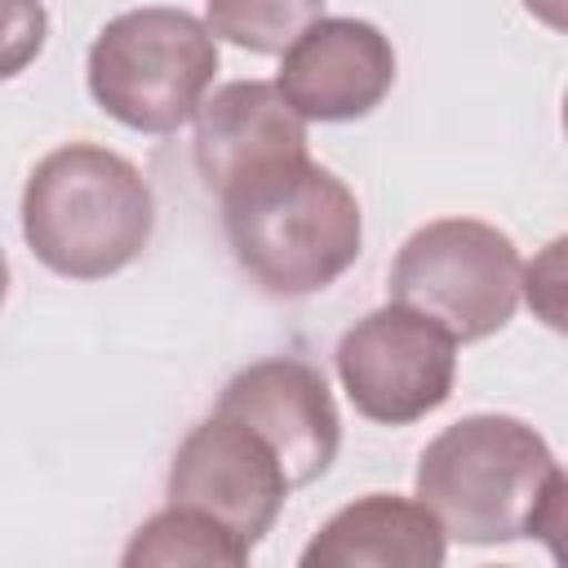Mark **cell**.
I'll use <instances>...</instances> for the list:
<instances>
[{"mask_svg": "<svg viewBox=\"0 0 568 568\" xmlns=\"http://www.w3.org/2000/svg\"><path fill=\"white\" fill-rule=\"evenodd\" d=\"M320 18L324 0H204L209 31L248 53H284Z\"/></svg>", "mask_w": 568, "mask_h": 568, "instance_id": "4fadbf2b", "label": "cell"}, {"mask_svg": "<svg viewBox=\"0 0 568 568\" xmlns=\"http://www.w3.org/2000/svg\"><path fill=\"white\" fill-rule=\"evenodd\" d=\"M564 133H568V93H564Z\"/></svg>", "mask_w": 568, "mask_h": 568, "instance_id": "e0dca14e", "label": "cell"}, {"mask_svg": "<svg viewBox=\"0 0 568 568\" xmlns=\"http://www.w3.org/2000/svg\"><path fill=\"white\" fill-rule=\"evenodd\" d=\"M524 537H537L555 564L568 568V475L555 466L550 479L541 484L532 510H528V524H524Z\"/></svg>", "mask_w": 568, "mask_h": 568, "instance_id": "9a60e30c", "label": "cell"}, {"mask_svg": "<svg viewBox=\"0 0 568 568\" xmlns=\"http://www.w3.org/2000/svg\"><path fill=\"white\" fill-rule=\"evenodd\" d=\"M213 75L217 36L186 9H129L89 44L93 102L138 133H173L195 120Z\"/></svg>", "mask_w": 568, "mask_h": 568, "instance_id": "277c9868", "label": "cell"}, {"mask_svg": "<svg viewBox=\"0 0 568 568\" xmlns=\"http://www.w3.org/2000/svg\"><path fill=\"white\" fill-rule=\"evenodd\" d=\"M217 200L240 271L271 297L324 293L359 257V200L311 155L248 173Z\"/></svg>", "mask_w": 568, "mask_h": 568, "instance_id": "6da1fadb", "label": "cell"}, {"mask_svg": "<svg viewBox=\"0 0 568 568\" xmlns=\"http://www.w3.org/2000/svg\"><path fill=\"white\" fill-rule=\"evenodd\" d=\"M306 155V115L271 80H231L195 115V173L213 195L280 160Z\"/></svg>", "mask_w": 568, "mask_h": 568, "instance_id": "30bf717a", "label": "cell"}, {"mask_svg": "<svg viewBox=\"0 0 568 568\" xmlns=\"http://www.w3.org/2000/svg\"><path fill=\"white\" fill-rule=\"evenodd\" d=\"M253 550L213 515L169 501L124 546V568H240Z\"/></svg>", "mask_w": 568, "mask_h": 568, "instance_id": "7c38bea8", "label": "cell"}, {"mask_svg": "<svg viewBox=\"0 0 568 568\" xmlns=\"http://www.w3.org/2000/svg\"><path fill=\"white\" fill-rule=\"evenodd\" d=\"M155 195L133 160L93 142L49 151L22 186V235L36 262L67 280H106L142 257Z\"/></svg>", "mask_w": 568, "mask_h": 568, "instance_id": "7a4b0ae2", "label": "cell"}, {"mask_svg": "<svg viewBox=\"0 0 568 568\" xmlns=\"http://www.w3.org/2000/svg\"><path fill=\"white\" fill-rule=\"evenodd\" d=\"M390 297L430 315L457 342H479L515 320L524 262L506 231L475 217H435L399 244Z\"/></svg>", "mask_w": 568, "mask_h": 568, "instance_id": "5b68a950", "label": "cell"}, {"mask_svg": "<svg viewBox=\"0 0 568 568\" xmlns=\"http://www.w3.org/2000/svg\"><path fill=\"white\" fill-rule=\"evenodd\" d=\"M524 9H528L541 27H550V31H564V36H568V0H524Z\"/></svg>", "mask_w": 568, "mask_h": 568, "instance_id": "2e32d148", "label": "cell"}, {"mask_svg": "<svg viewBox=\"0 0 568 568\" xmlns=\"http://www.w3.org/2000/svg\"><path fill=\"white\" fill-rule=\"evenodd\" d=\"M524 302L546 328L568 337V235H555L524 266Z\"/></svg>", "mask_w": 568, "mask_h": 568, "instance_id": "5bb4252c", "label": "cell"}, {"mask_svg": "<svg viewBox=\"0 0 568 568\" xmlns=\"http://www.w3.org/2000/svg\"><path fill=\"white\" fill-rule=\"evenodd\" d=\"M550 470L555 453L528 422L470 413L422 448L413 488L453 541L501 546L524 537L528 510Z\"/></svg>", "mask_w": 568, "mask_h": 568, "instance_id": "3957f363", "label": "cell"}, {"mask_svg": "<svg viewBox=\"0 0 568 568\" xmlns=\"http://www.w3.org/2000/svg\"><path fill=\"white\" fill-rule=\"evenodd\" d=\"M217 413L253 426L275 448L293 488L315 484L333 466L342 444V417L333 390L324 373L302 359H257L240 368L226 382Z\"/></svg>", "mask_w": 568, "mask_h": 568, "instance_id": "ba28073f", "label": "cell"}, {"mask_svg": "<svg viewBox=\"0 0 568 568\" xmlns=\"http://www.w3.org/2000/svg\"><path fill=\"white\" fill-rule=\"evenodd\" d=\"M275 84L306 120H359L390 93L395 49L364 18H320L284 49Z\"/></svg>", "mask_w": 568, "mask_h": 568, "instance_id": "9c48e42d", "label": "cell"}, {"mask_svg": "<svg viewBox=\"0 0 568 568\" xmlns=\"http://www.w3.org/2000/svg\"><path fill=\"white\" fill-rule=\"evenodd\" d=\"M444 555L448 532L426 501L368 493L306 541L302 568H439Z\"/></svg>", "mask_w": 568, "mask_h": 568, "instance_id": "8fae6325", "label": "cell"}, {"mask_svg": "<svg viewBox=\"0 0 568 568\" xmlns=\"http://www.w3.org/2000/svg\"><path fill=\"white\" fill-rule=\"evenodd\" d=\"M288 488L293 484L275 448L253 426L217 408L178 444L169 466V501L213 515L248 550L280 519Z\"/></svg>", "mask_w": 568, "mask_h": 568, "instance_id": "52a82bcc", "label": "cell"}, {"mask_svg": "<svg viewBox=\"0 0 568 568\" xmlns=\"http://www.w3.org/2000/svg\"><path fill=\"white\" fill-rule=\"evenodd\" d=\"M333 359L355 413L382 426H408L435 413L457 382V337L404 302L355 320Z\"/></svg>", "mask_w": 568, "mask_h": 568, "instance_id": "8992f818", "label": "cell"}]
</instances>
